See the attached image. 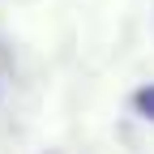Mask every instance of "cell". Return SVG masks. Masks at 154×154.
Here are the masks:
<instances>
[{
    "label": "cell",
    "mask_w": 154,
    "mask_h": 154,
    "mask_svg": "<svg viewBox=\"0 0 154 154\" xmlns=\"http://www.w3.org/2000/svg\"><path fill=\"white\" fill-rule=\"evenodd\" d=\"M133 111H137L141 120H150V124H154V86L133 90Z\"/></svg>",
    "instance_id": "6da1fadb"
}]
</instances>
